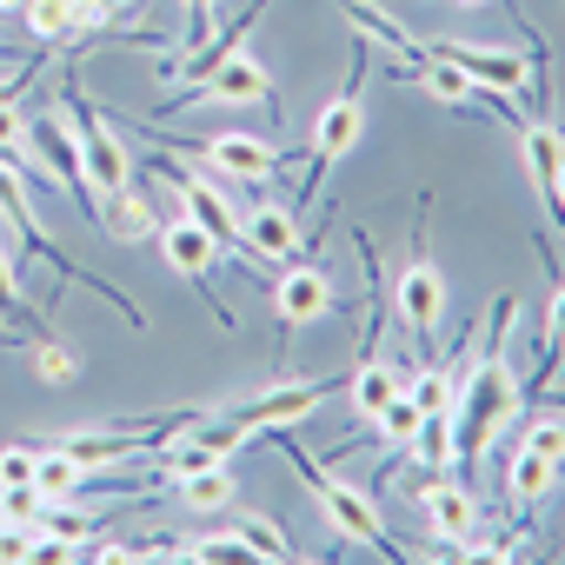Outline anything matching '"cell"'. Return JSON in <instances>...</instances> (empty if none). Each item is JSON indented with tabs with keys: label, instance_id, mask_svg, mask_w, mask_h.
I'll use <instances>...</instances> for the list:
<instances>
[{
	"label": "cell",
	"instance_id": "6da1fadb",
	"mask_svg": "<svg viewBox=\"0 0 565 565\" xmlns=\"http://www.w3.org/2000/svg\"><path fill=\"white\" fill-rule=\"evenodd\" d=\"M360 127H366V54H360V74L347 81V94L320 114V127H313V160H307V180H300V193H294V213L320 193V180L360 147Z\"/></svg>",
	"mask_w": 565,
	"mask_h": 565
},
{
	"label": "cell",
	"instance_id": "7a4b0ae2",
	"mask_svg": "<svg viewBox=\"0 0 565 565\" xmlns=\"http://www.w3.org/2000/svg\"><path fill=\"white\" fill-rule=\"evenodd\" d=\"M153 180L173 186L180 213H193V220L213 233L220 253H246V246H239V220H233V193H226L220 173H200V167H186V160H153Z\"/></svg>",
	"mask_w": 565,
	"mask_h": 565
},
{
	"label": "cell",
	"instance_id": "3957f363",
	"mask_svg": "<svg viewBox=\"0 0 565 565\" xmlns=\"http://www.w3.org/2000/svg\"><path fill=\"white\" fill-rule=\"evenodd\" d=\"M273 100V74L246 54V47H233V54H220L193 87H180V100H167L160 114H173V107H266Z\"/></svg>",
	"mask_w": 565,
	"mask_h": 565
},
{
	"label": "cell",
	"instance_id": "277c9868",
	"mask_svg": "<svg viewBox=\"0 0 565 565\" xmlns=\"http://www.w3.org/2000/svg\"><path fill=\"white\" fill-rule=\"evenodd\" d=\"M393 307H399L413 347L433 353V333H439V320H446V273L433 266L426 239H413V259H406V273L393 279Z\"/></svg>",
	"mask_w": 565,
	"mask_h": 565
},
{
	"label": "cell",
	"instance_id": "5b68a950",
	"mask_svg": "<svg viewBox=\"0 0 565 565\" xmlns=\"http://www.w3.org/2000/svg\"><path fill=\"white\" fill-rule=\"evenodd\" d=\"M28 147H34L41 173L81 200V213H94V206H100V193H94V180H87V160H81V140H74V127H67L61 114H41V120L28 127Z\"/></svg>",
	"mask_w": 565,
	"mask_h": 565
},
{
	"label": "cell",
	"instance_id": "8992f818",
	"mask_svg": "<svg viewBox=\"0 0 565 565\" xmlns=\"http://www.w3.org/2000/svg\"><path fill=\"white\" fill-rule=\"evenodd\" d=\"M67 107H74V140H81V160H87L94 193H107V186H134V160H127V147L114 140V127L94 114V100H87L81 87H67Z\"/></svg>",
	"mask_w": 565,
	"mask_h": 565
},
{
	"label": "cell",
	"instance_id": "52a82bcc",
	"mask_svg": "<svg viewBox=\"0 0 565 565\" xmlns=\"http://www.w3.org/2000/svg\"><path fill=\"white\" fill-rule=\"evenodd\" d=\"M266 294H273V320L287 327V333H300V327H313V320L333 313V279H327L320 266H300V259L279 266V273L266 279Z\"/></svg>",
	"mask_w": 565,
	"mask_h": 565
},
{
	"label": "cell",
	"instance_id": "ba28073f",
	"mask_svg": "<svg viewBox=\"0 0 565 565\" xmlns=\"http://www.w3.org/2000/svg\"><path fill=\"white\" fill-rule=\"evenodd\" d=\"M193 153L220 180H233V186H253V180H273L279 173V147L259 140V134H206V140H193Z\"/></svg>",
	"mask_w": 565,
	"mask_h": 565
},
{
	"label": "cell",
	"instance_id": "9c48e42d",
	"mask_svg": "<svg viewBox=\"0 0 565 565\" xmlns=\"http://www.w3.org/2000/svg\"><path fill=\"white\" fill-rule=\"evenodd\" d=\"M433 54H446V61H459L479 87H492V94H505L512 107L532 94V61H519V54H505V47H479V41H446V47H433Z\"/></svg>",
	"mask_w": 565,
	"mask_h": 565
},
{
	"label": "cell",
	"instance_id": "30bf717a",
	"mask_svg": "<svg viewBox=\"0 0 565 565\" xmlns=\"http://www.w3.org/2000/svg\"><path fill=\"white\" fill-rule=\"evenodd\" d=\"M153 239H160V253H167V266H173L180 279H193V287H200V294L213 300V259H220V246H213V233H206V226H200L193 213H173V220H167V226H160Z\"/></svg>",
	"mask_w": 565,
	"mask_h": 565
},
{
	"label": "cell",
	"instance_id": "8fae6325",
	"mask_svg": "<svg viewBox=\"0 0 565 565\" xmlns=\"http://www.w3.org/2000/svg\"><path fill=\"white\" fill-rule=\"evenodd\" d=\"M239 246H246V259H266V266L300 259V246H307L300 213H294V206H253V213L239 220Z\"/></svg>",
	"mask_w": 565,
	"mask_h": 565
},
{
	"label": "cell",
	"instance_id": "7c38bea8",
	"mask_svg": "<svg viewBox=\"0 0 565 565\" xmlns=\"http://www.w3.org/2000/svg\"><path fill=\"white\" fill-rule=\"evenodd\" d=\"M519 147H525V173H532L545 213L565 226V147H558L552 120H525V127H519Z\"/></svg>",
	"mask_w": 565,
	"mask_h": 565
},
{
	"label": "cell",
	"instance_id": "4fadbf2b",
	"mask_svg": "<svg viewBox=\"0 0 565 565\" xmlns=\"http://www.w3.org/2000/svg\"><path fill=\"white\" fill-rule=\"evenodd\" d=\"M419 512H426V525H433L439 545H459V539L479 525V505H472V492H466L459 479H433V486L419 492Z\"/></svg>",
	"mask_w": 565,
	"mask_h": 565
},
{
	"label": "cell",
	"instance_id": "5bb4252c",
	"mask_svg": "<svg viewBox=\"0 0 565 565\" xmlns=\"http://www.w3.org/2000/svg\"><path fill=\"white\" fill-rule=\"evenodd\" d=\"M94 220H100V226H107V239H120V246H140V239H153V233H160L153 206H147L134 186H107V193H100V206H94Z\"/></svg>",
	"mask_w": 565,
	"mask_h": 565
},
{
	"label": "cell",
	"instance_id": "9a60e30c",
	"mask_svg": "<svg viewBox=\"0 0 565 565\" xmlns=\"http://www.w3.org/2000/svg\"><path fill=\"white\" fill-rule=\"evenodd\" d=\"M81 486H87V466L61 439H34V492L41 499H74Z\"/></svg>",
	"mask_w": 565,
	"mask_h": 565
},
{
	"label": "cell",
	"instance_id": "2e32d148",
	"mask_svg": "<svg viewBox=\"0 0 565 565\" xmlns=\"http://www.w3.org/2000/svg\"><path fill=\"white\" fill-rule=\"evenodd\" d=\"M552 479H558V459H545L532 446H512V459H505V499L512 505H539L552 492Z\"/></svg>",
	"mask_w": 565,
	"mask_h": 565
},
{
	"label": "cell",
	"instance_id": "e0dca14e",
	"mask_svg": "<svg viewBox=\"0 0 565 565\" xmlns=\"http://www.w3.org/2000/svg\"><path fill=\"white\" fill-rule=\"evenodd\" d=\"M399 386H406V380H399V373H393L380 353H373V360H360V366H353V380H347V393H353V413H360L366 426L380 419V406H386Z\"/></svg>",
	"mask_w": 565,
	"mask_h": 565
},
{
	"label": "cell",
	"instance_id": "ac0fdd59",
	"mask_svg": "<svg viewBox=\"0 0 565 565\" xmlns=\"http://www.w3.org/2000/svg\"><path fill=\"white\" fill-rule=\"evenodd\" d=\"M406 452H413L419 466H433V472H452V466H459V439H452V413H426Z\"/></svg>",
	"mask_w": 565,
	"mask_h": 565
},
{
	"label": "cell",
	"instance_id": "d6986e66",
	"mask_svg": "<svg viewBox=\"0 0 565 565\" xmlns=\"http://www.w3.org/2000/svg\"><path fill=\"white\" fill-rule=\"evenodd\" d=\"M173 492H180V505H186V512H220V505H233V499H239L226 466H200V472L173 479Z\"/></svg>",
	"mask_w": 565,
	"mask_h": 565
},
{
	"label": "cell",
	"instance_id": "ffe728a7",
	"mask_svg": "<svg viewBox=\"0 0 565 565\" xmlns=\"http://www.w3.org/2000/svg\"><path fill=\"white\" fill-rule=\"evenodd\" d=\"M239 545H246V558H266V565H279V558H300L294 545H287V532H279L273 519H259V512H233V525H226Z\"/></svg>",
	"mask_w": 565,
	"mask_h": 565
},
{
	"label": "cell",
	"instance_id": "44dd1931",
	"mask_svg": "<svg viewBox=\"0 0 565 565\" xmlns=\"http://www.w3.org/2000/svg\"><path fill=\"white\" fill-rule=\"evenodd\" d=\"M419 419H426V413H419V399H413V393L399 386V393H393V399L380 406V419H373V426H380V439H386V446H413Z\"/></svg>",
	"mask_w": 565,
	"mask_h": 565
},
{
	"label": "cell",
	"instance_id": "7402d4cb",
	"mask_svg": "<svg viewBox=\"0 0 565 565\" xmlns=\"http://www.w3.org/2000/svg\"><path fill=\"white\" fill-rule=\"evenodd\" d=\"M406 393L419 399V413H452V399H459V386H452V373H439V366H426V373H413V380H406Z\"/></svg>",
	"mask_w": 565,
	"mask_h": 565
},
{
	"label": "cell",
	"instance_id": "603a6c76",
	"mask_svg": "<svg viewBox=\"0 0 565 565\" xmlns=\"http://www.w3.org/2000/svg\"><path fill=\"white\" fill-rule=\"evenodd\" d=\"M34 373L61 386V380H74V373H81V353H74V347H61V333H47V340H34Z\"/></svg>",
	"mask_w": 565,
	"mask_h": 565
},
{
	"label": "cell",
	"instance_id": "cb8c5ba5",
	"mask_svg": "<svg viewBox=\"0 0 565 565\" xmlns=\"http://www.w3.org/2000/svg\"><path fill=\"white\" fill-rule=\"evenodd\" d=\"M34 525H47V532H61V539H74V545H87V532H94V512H81V505H74V512H67V505H61V499H47V505H41V519H34Z\"/></svg>",
	"mask_w": 565,
	"mask_h": 565
},
{
	"label": "cell",
	"instance_id": "d4e9b609",
	"mask_svg": "<svg viewBox=\"0 0 565 565\" xmlns=\"http://www.w3.org/2000/svg\"><path fill=\"white\" fill-rule=\"evenodd\" d=\"M0 486H34V439L0 446Z\"/></svg>",
	"mask_w": 565,
	"mask_h": 565
},
{
	"label": "cell",
	"instance_id": "484cf974",
	"mask_svg": "<svg viewBox=\"0 0 565 565\" xmlns=\"http://www.w3.org/2000/svg\"><path fill=\"white\" fill-rule=\"evenodd\" d=\"M519 446H532V452H545V459H558V466H565V413H558V419H539Z\"/></svg>",
	"mask_w": 565,
	"mask_h": 565
},
{
	"label": "cell",
	"instance_id": "4316f807",
	"mask_svg": "<svg viewBox=\"0 0 565 565\" xmlns=\"http://www.w3.org/2000/svg\"><path fill=\"white\" fill-rule=\"evenodd\" d=\"M545 340H552V360L565 353V279L552 287V300H545ZM552 360H545V373H552Z\"/></svg>",
	"mask_w": 565,
	"mask_h": 565
},
{
	"label": "cell",
	"instance_id": "83f0119b",
	"mask_svg": "<svg viewBox=\"0 0 565 565\" xmlns=\"http://www.w3.org/2000/svg\"><path fill=\"white\" fill-rule=\"evenodd\" d=\"M8 140H28V127H21L14 100H0V147H8Z\"/></svg>",
	"mask_w": 565,
	"mask_h": 565
},
{
	"label": "cell",
	"instance_id": "f1b7e54d",
	"mask_svg": "<svg viewBox=\"0 0 565 565\" xmlns=\"http://www.w3.org/2000/svg\"><path fill=\"white\" fill-rule=\"evenodd\" d=\"M28 81H34V61H28L21 74H8V81H0V100H21V87H28Z\"/></svg>",
	"mask_w": 565,
	"mask_h": 565
},
{
	"label": "cell",
	"instance_id": "f546056e",
	"mask_svg": "<svg viewBox=\"0 0 565 565\" xmlns=\"http://www.w3.org/2000/svg\"><path fill=\"white\" fill-rule=\"evenodd\" d=\"M452 8H486V0H452Z\"/></svg>",
	"mask_w": 565,
	"mask_h": 565
}]
</instances>
